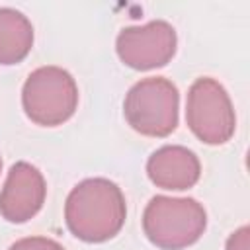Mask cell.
Wrapping results in <instances>:
<instances>
[{"instance_id":"cell-1","label":"cell","mask_w":250,"mask_h":250,"mask_svg":"<svg viewBox=\"0 0 250 250\" xmlns=\"http://www.w3.org/2000/svg\"><path fill=\"white\" fill-rule=\"evenodd\" d=\"M125 217V197L117 184L105 178L84 180L66 197V227L84 242H104L113 238L121 230Z\"/></svg>"},{"instance_id":"cell-2","label":"cell","mask_w":250,"mask_h":250,"mask_svg":"<svg viewBox=\"0 0 250 250\" xmlns=\"http://www.w3.org/2000/svg\"><path fill=\"white\" fill-rule=\"evenodd\" d=\"M205 227V209L191 197L156 195L143 213V230L146 238L162 250H182L197 242Z\"/></svg>"},{"instance_id":"cell-3","label":"cell","mask_w":250,"mask_h":250,"mask_svg":"<svg viewBox=\"0 0 250 250\" xmlns=\"http://www.w3.org/2000/svg\"><path fill=\"white\" fill-rule=\"evenodd\" d=\"M25 115L43 127H55L72 117L78 105V88L70 72L61 66L33 70L21 92Z\"/></svg>"},{"instance_id":"cell-4","label":"cell","mask_w":250,"mask_h":250,"mask_svg":"<svg viewBox=\"0 0 250 250\" xmlns=\"http://www.w3.org/2000/svg\"><path fill=\"white\" fill-rule=\"evenodd\" d=\"M178 88L162 76L139 80L125 96L127 123L141 135L166 137L178 125Z\"/></svg>"},{"instance_id":"cell-5","label":"cell","mask_w":250,"mask_h":250,"mask_svg":"<svg viewBox=\"0 0 250 250\" xmlns=\"http://www.w3.org/2000/svg\"><path fill=\"white\" fill-rule=\"evenodd\" d=\"M191 133L207 145H223L234 135L236 117L227 90L213 78H197L186 104Z\"/></svg>"},{"instance_id":"cell-6","label":"cell","mask_w":250,"mask_h":250,"mask_svg":"<svg viewBox=\"0 0 250 250\" xmlns=\"http://www.w3.org/2000/svg\"><path fill=\"white\" fill-rule=\"evenodd\" d=\"M119 59L137 70L164 66L176 53V31L168 21L156 20L145 25L125 27L117 35Z\"/></svg>"},{"instance_id":"cell-7","label":"cell","mask_w":250,"mask_h":250,"mask_svg":"<svg viewBox=\"0 0 250 250\" xmlns=\"http://www.w3.org/2000/svg\"><path fill=\"white\" fill-rule=\"evenodd\" d=\"M45 193L43 174L27 162H16L0 191V213L10 223H25L39 213Z\"/></svg>"},{"instance_id":"cell-8","label":"cell","mask_w":250,"mask_h":250,"mask_svg":"<svg viewBox=\"0 0 250 250\" xmlns=\"http://www.w3.org/2000/svg\"><path fill=\"white\" fill-rule=\"evenodd\" d=\"M146 174L156 188L182 191L197 184L201 166L199 158L189 148L168 145L150 154Z\"/></svg>"},{"instance_id":"cell-9","label":"cell","mask_w":250,"mask_h":250,"mask_svg":"<svg viewBox=\"0 0 250 250\" xmlns=\"http://www.w3.org/2000/svg\"><path fill=\"white\" fill-rule=\"evenodd\" d=\"M33 45L31 21L14 8H0V64H16Z\"/></svg>"},{"instance_id":"cell-10","label":"cell","mask_w":250,"mask_h":250,"mask_svg":"<svg viewBox=\"0 0 250 250\" xmlns=\"http://www.w3.org/2000/svg\"><path fill=\"white\" fill-rule=\"evenodd\" d=\"M8 250H64L57 240L45 236H27L14 242Z\"/></svg>"},{"instance_id":"cell-11","label":"cell","mask_w":250,"mask_h":250,"mask_svg":"<svg viewBox=\"0 0 250 250\" xmlns=\"http://www.w3.org/2000/svg\"><path fill=\"white\" fill-rule=\"evenodd\" d=\"M250 248V229L240 227L227 240V250H248Z\"/></svg>"},{"instance_id":"cell-12","label":"cell","mask_w":250,"mask_h":250,"mask_svg":"<svg viewBox=\"0 0 250 250\" xmlns=\"http://www.w3.org/2000/svg\"><path fill=\"white\" fill-rule=\"evenodd\" d=\"M0 168H2V160H0Z\"/></svg>"}]
</instances>
